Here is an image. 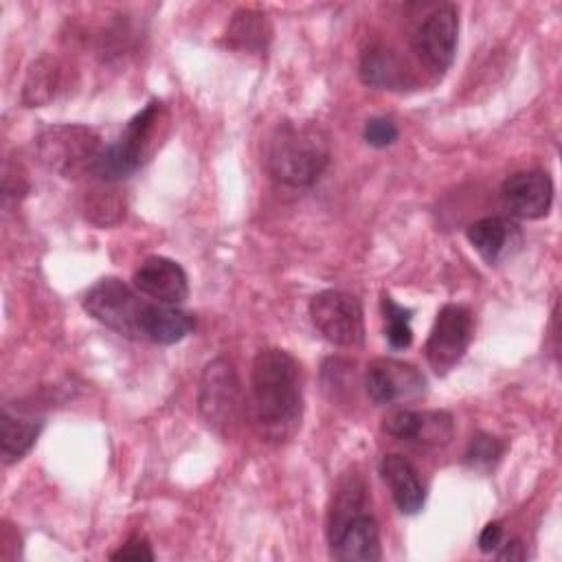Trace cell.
I'll return each mask as SVG.
<instances>
[{
	"instance_id": "ffe728a7",
	"label": "cell",
	"mask_w": 562,
	"mask_h": 562,
	"mask_svg": "<svg viewBox=\"0 0 562 562\" xmlns=\"http://www.w3.org/2000/svg\"><path fill=\"white\" fill-rule=\"evenodd\" d=\"M42 430L40 422H26L9 415V411L2 413L0 422V450H2V461L9 465L18 459H22L31 446L35 443L37 435Z\"/></svg>"
},
{
	"instance_id": "2e32d148",
	"label": "cell",
	"mask_w": 562,
	"mask_h": 562,
	"mask_svg": "<svg viewBox=\"0 0 562 562\" xmlns=\"http://www.w3.org/2000/svg\"><path fill=\"white\" fill-rule=\"evenodd\" d=\"M468 239L487 263H496L507 257L514 246L520 244V231L512 220L494 215L470 224Z\"/></svg>"
},
{
	"instance_id": "52a82bcc",
	"label": "cell",
	"mask_w": 562,
	"mask_h": 562,
	"mask_svg": "<svg viewBox=\"0 0 562 562\" xmlns=\"http://www.w3.org/2000/svg\"><path fill=\"white\" fill-rule=\"evenodd\" d=\"M241 391L235 367L226 358H213L200 378L198 408L202 419L217 432H226L239 413Z\"/></svg>"
},
{
	"instance_id": "ba28073f",
	"label": "cell",
	"mask_w": 562,
	"mask_h": 562,
	"mask_svg": "<svg viewBox=\"0 0 562 562\" xmlns=\"http://www.w3.org/2000/svg\"><path fill=\"white\" fill-rule=\"evenodd\" d=\"M472 340V314L463 305L448 303L439 310L426 340V360L435 373H448L465 353Z\"/></svg>"
},
{
	"instance_id": "6da1fadb",
	"label": "cell",
	"mask_w": 562,
	"mask_h": 562,
	"mask_svg": "<svg viewBox=\"0 0 562 562\" xmlns=\"http://www.w3.org/2000/svg\"><path fill=\"white\" fill-rule=\"evenodd\" d=\"M250 391L263 437L272 441L290 439L303 411L299 362L283 349H261L252 360Z\"/></svg>"
},
{
	"instance_id": "9a60e30c",
	"label": "cell",
	"mask_w": 562,
	"mask_h": 562,
	"mask_svg": "<svg viewBox=\"0 0 562 562\" xmlns=\"http://www.w3.org/2000/svg\"><path fill=\"white\" fill-rule=\"evenodd\" d=\"M380 474L402 514H417L424 507L426 492L415 465L402 454H386L380 461Z\"/></svg>"
},
{
	"instance_id": "4fadbf2b",
	"label": "cell",
	"mask_w": 562,
	"mask_h": 562,
	"mask_svg": "<svg viewBox=\"0 0 562 562\" xmlns=\"http://www.w3.org/2000/svg\"><path fill=\"white\" fill-rule=\"evenodd\" d=\"M134 290L162 305H178L189 296V279L184 268L167 257H149L134 272Z\"/></svg>"
},
{
	"instance_id": "f1b7e54d",
	"label": "cell",
	"mask_w": 562,
	"mask_h": 562,
	"mask_svg": "<svg viewBox=\"0 0 562 562\" xmlns=\"http://www.w3.org/2000/svg\"><path fill=\"white\" fill-rule=\"evenodd\" d=\"M503 549L498 551V560H522L525 558V549L520 544V540H512L501 544Z\"/></svg>"
},
{
	"instance_id": "4316f807",
	"label": "cell",
	"mask_w": 562,
	"mask_h": 562,
	"mask_svg": "<svg viewBox=\"0 0 562 562\" xmlns=\"http://www.w3.org/2000/svg\"><path fill=\"white\" fill-rule=\"evenodd\" d=\"M112 560H154V551L149 542L140 536H132L119 551L110 555Z\"/></svg>"
},
{
	"instance_id": "603a6c76",
	"label": "cell",
	"mask_w": 562,
	"mask_h": 562,
	"mask_svg": "<svg viewBox=\"0 0 562 562\" xmlns=\"http://www.w3.org/2000/svg\"><path fill=\"white\" fill-rule=\"evenodd\" d=\"M382 314L386 323V340L393 349H406L413 340V329H411V316L413 310L397 305L391 296H382Z\"/></svg>"
},
{
	"instance_id": "3957f363",
	"label": "cell",
	"mask_w": 562,
	"mask_h": 562,
	"mask_svg": "<svg viewBox=\"0 0 562 562\" xmlns=\"http://www.w3.org/2000/svg\"><path fill=\"white\" fill-rule=\"evenodd\" d=\"M40 160L61 173L64 178H77L81 173H92V167L103 151L101 140L94 130L86 125H53L46 127L37 140Z\"/></svg>"
},
{
	"instance_id": "d4e9b609",
	"label": "cell",
	"mask_w": 562,
	"mask_h": 562,
	"mask_svg": "<svg viewBox=\"0 0 562 562\" xmlns=\"http://www.w3.org/2000/svg\"><path fill=\"white\" fill-rule=\"evenodd\" d=\"M121 213H123V204L114 191H94L92 200H88L86 215L101 226L119 222Z\"/></svg>"
},
{
	"instance_id": "5bb4252c",
	"label": "cell",
	"mask_w": 562,
	"mask_h": 562,
	"mask_svg": "<svg viewBox=\"0 0 562 562\" xmlns=\"http://www.w3.org/2000/svg\"><path fill=\"white\" fill-rule=\"evenodd\" d=\"M331 555L342 562H373L382 558L380 529L373 516L358 514L329 538Z\"/></svg>"
},
{
	"instance_id": "e0dca14e",
	"label": "cell",
	"mask_w": 562,
	"mask_h": 562,
	"mask_svg": "<svg viewBox=\"0 0 562 562\" xmlns=\"http://www.w3.org/2000/svg\"><path fill=\"white\" fill-rule=\"evenodd\" d=\"M193 329V318L173 307L162 303H149L143 321L140 340L154 342V345H173L180 342L189 331Z\"/></svg>"
},
{
	"instance_id": "d6986e66",
	"label": "cell",
	"mask_w": 562,
	"mask_h": 562,
	"mask_svg": "<svg viewBox=\"0 0 562 562\" xmlns=\"http://www.w3.org/2000/svg\"><path fill=\"white\" fill-rule=\"evenodd\" d=\"M270 24L263 13L252 9H241L228 22L224 40L231 48L246 53H261L270 42Z\"/></svg>"
},
{
	"instance_id": "30bf717a",
	"label": "cell",
	"mask_w": 562,
	"mask_h": 562,
	"mask_svg": "<svg viewBox=\"0 0 562 562\" xmlns=\"http://www.w3.org/2000/svg\"><path fill=\"white\" fill-rule=\"evenodd\" d=\"M364 386L375 404H395L419 397L426 389V378L411 362L378 358L367 367Z\"/></svg>"
},
{
	"instance_id": "5b68a950",
	"label": "cell",
	"mask_w": 562,
	"mask_h": 562,
	"mask_svg": "<svg viewBox=\"0 0 562 562\" xmlns=\"http://www.w3.org/2000/svg\"><path fill=\"white\" fill-rule=\"evenodd\" d=\"M160 114V103L158 101H149L123 130V134L119 136L116 143L108 145L94 167H92V176L105 180V182H114L121 180L125 176H130L132 171H136L143 162V151L149 143L151 130L156 125V119Z\"/></svg>"
},
{
	"instance_id": "cb8c5ba5",
	"label": "cell",
	"mask_w": 562,
	"mask_h": 562,
	"mask_svg": "<svg viewBox=\"0 0 562 562\" xmlns=\"http://www.w3.org/2000/svg\"><path fill=\"white\" fill-rule=\"evenodd\" d=\"M503 450H505V446L496 437L485 435V432H476L470 439L468 448H465L463 463L474 468V470H487L501 459Z\"/></svg>"
},
{
	"instance_id": "9c48e42d",
	"label": "cell",
	"mask_w": 562,
	"mask_h": 562,
	"mask_svg": "<svg viewBox=\"0 0 562 562\" xmlns=\"http://www.w3.org/2000/svg\"><path fill=\"white\" fill-rule=\"evenodd\" d=\"M459 35V15L454 4H441L432 9L413 35V50L419 61L441 75L450 68L457 50Z\"/></svg>"
},
{
	"instance_id": "ac0fdd59",
	"label": "cell",
	"mask_w": 562,
	"mask_h": 562,
	"mask_svg": "<svg viewBox=\"0 0 562 562\" xmlns=\"http://www.w3.org/2000/svg\"><path fill=\"white\" fill-rule=\"evenodd\" d=\"M358 75L362 83L380 90H400L406 86V70L400 57L384 46H371L362 53Z\"/></svg>"
},
{
	"instance_id": "8992f818",
	"label": "cell",
	"mask_w": 562,
	"mask_h": 562,
	"mask_svg": "<svg viewBox=\"0 0 562 562\" xmlns=\"http://www.w3.org/2000/svg\"><path fill=\"white\" fill-rule=\"evenodd\" d=\"M314 327L334 345L358 347L364 340V314L360 301L342 290H323L310 301Z\"/></svg>"
},
{
	"instance_id": "8fae6325",
	"label": "cell",
	"mask_w": 562,
	"mask_h": 562,
	"mask_svg": "<svg viewBox=\"0 0 562 562\" xmlns=\"http://www.w3.org/2000/svg\"><path fill=\"white\" fill-rule=\"evenodd\" d=\"M384 430L419 448H441L454 435V419L446 411H395L384 417Z\"/></svg>"
},
{
	"instance_id": "7a4b0ae2",
	"label": "cell",
	"mask_w": 562,
	"mask_h": 562,
	"mask_svg": "<svg viewBox=\"0 0 562 562\" xmlns=\"http://www.w3.org/2000/svg\"><path fill=\"white\" fill-rule=\"evenodd\" d=\"M329 136L312 121H283L270 136L266 165L285 187L314 184L329 162Z\"/></svg>"
},
{
	"instance_id": "83f0119b",
	"label": "cell",
	"mask_w": 562,
	"mask_h": 562,
	"mask_svg": "<svg viewBox=\"0 0 562 562\" xmlns=\"http://www.w3.org/2000/svg\"><path fill=\"white\" fill-rule=\"evenodd\" d=\"M503 544V525L501 522H487L479 536V549L483 553H492L498 551Z\"/></svg>"
},
{
	"instance_id": "7402d4cb",
	"label": "cell",
	"mask_w": 562,
	"mask_h": 562,
	"mask_svg": "<svg viewBox=\"0 0 562 562\" xmlns=\"http://www.w3.org/2000/svg\"><path fill=\"white\" fill-rule=\"evenodd\" d=\"M57 88V66L48 57H40L29 68L24 88H22V101L31 108L44 105L53 99Z\"/></svg>"
},
{
	"instance_id": "277c9868",
	"label": "cell",
	"mask_w": 562,
	"mask_h": 562,
	"mask_svg": "<svg viewBox=\"0 0 562 562\" xmlns=\"http://www.w3.org/2000/svg\"><path fill=\"white\" fill-rule=\"evenodd\" d=\"M147 307L149 301L140 299L136 290L114 277L97 281L83 296V310L94 321L134 340H140Z\"/></svg>"
},
{
	"instance_id": "7c38bea8",
	"label": "cell",
	"mask_w": 562,
	"mask_h": 562,
	"mask_svg": "<svg viewBox=\"0 0 562 562\" xmlns=\"http://www.w3.org/2000/svg\"><path fill=\"white\" fill-rule=\"evenodd\" d=\"M501 198L505 209L522 220L544 217L553 202V182L547 171L529 169L512 173L503 187Z\"/></svg>"
},
{
	"instance_id": "484cf974",
	"label": "cell",
	"mask_w": 562,
	"mask_h": 562,
	"mask_svg": "<svg viewBox=\"0 0 562 562\" xmlns=\"http://www.w3.org/2000/svg\"><path fill=\"white\" fill-rule=\"evenodd\" d=\"M364 140L371 145V147H389L395 143L397 138V125L386 119V116H375V119H369L364 123V132H362Z\"/></svg>"
},
{
	"instance_id": "44dd1931",
	"label": "cell",
	"mask_w": 562,
	"mask_h": 562,
	"mask_svg": "<svg viewBox=\"0 0 562 562\" xmlns=\"http://www.w3.org/2000/svg\"><path fill=\"white\" fill-rule=\"evenodd\" d=\"M364 505V485L358 476H347L340 481L336 498L329 512V538L338 533L342 525H347L353 516L362 514Z\"/></svg>"
}]
</instances>
